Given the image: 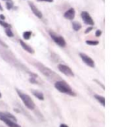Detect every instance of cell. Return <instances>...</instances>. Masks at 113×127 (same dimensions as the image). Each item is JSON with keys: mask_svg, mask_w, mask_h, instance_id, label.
<instances>
[{"mask_svg": "<svg viewBox=\"0 0 113 127\" xmlns=\"http://www.w3.org/2000/svg\"><path fill=\"white\" fill-rule=\"evenodd\" d=\"M72 26H73V29L75 31H78L81 28V25L78 22H74L73 23H72Z\"/></svg>", "mask_w": 113, "mask_h": 127, "instance_id": "cell-14", "label": "cell"}, {"mask_svg": "<svg viewBox=\"0 0 113 127\" xmlns=\"http://www.w3.org/2000/svg\"><path fill=\"white\" fill-rule=\"evenodd\" d=\"M64 16L65 19L69 20H72L74 19L75 17V10L74 8H70L68 10H67L65 12V13L64 14Z\"/></svg>", "mask_w": 113, "mask_h": 127, "instance_id": "cell-9", "label": "cell"}, {"mask_svg": "<svg viewBox=\"0 0 113 127\" xmlns=\"http://www.w3.org/2000/svg\"><path fill=\"white\" fill-rule=\"evenodd\" d=\"M0 25L2 26L3 27H5V28H11V25L9 24L8 22H4V20H2L1 19H0Z\"/></svg>", "mask_w": 113, "mask_h": 127, "instance_id": "cell-18", "label": "cell"}, {"mask_svg": "<svg viewBox=\"0 0 113 127\" xmlns=\"http://www.w3.org/2000/svg\"><path fill=\"white\" fill-rule=\"evenodd\" d=\"M0 10H1V11H3V8L2 7L1 4H0Z\"/></svg>", "mask_w": 113, "mask_h": 127, "instance_id": "cell-27", "label": "cell"}, {"mask_svg": "<svg viewBox=\"0 0 113 127\" xmlns=\"http://www.w3.org/2000/svg\"><path fill=\"white\" fill-rule=\"evenodd\" d=\"M6 9H7V10H11V9L13 7V4H12V2H6Z\"/></svg>", "mask_w": 113, "mask_h": 127, "instance_id": "cell-19", "label": "cell"}, {"mask_svg": "<svg viewBox=\"0 0 113 127\" xmlns=\"http://www.w3.org/2000/svg\"><path fill=\"white\" fill-rule=\"evenodd\" d=\"M2 98V94H1V92H0V98Z\"/></svg>", "mask_w": 113, "mask_h": 127, "instance_id": "cell-29", "label": "cell"}, {"mask_svg": "<svg viewBox=\"0 0 113 127\" xmlns=\"http://www.w3.org/2000/svg\"><path fill=\"white\" fill-rule=\"evenodd\" d=\"M94 98H95L99 103L101 104L102 106H104V107L105 106V97L101 96V95H98L97 94L94 95Z\"/></svg>", "mask_w": 113, "mask_h": 127, "instance_id": "cell-13", "label": "cell"}, {"mask_svg": "<svg viewBox=\"0 0 113 127\" xmlns=\"http://www.w3.org/2000/svg\"><path fill=\"white\" fill-rule=\"evenodd\" d=\"M94 81H96V82H97V83H98V84H99V85H101V86H102V88H103V89H104V90H105V86H104V85H102V84H101V83H100V82H98V81H97V80H94Z\"/></svg>", "mask_w": 113, "mask_h": 127, "instance_id": "cell-24", "label": "cell"}, {"mask_svg": "<svg viewBox=\"0 0 113 127\" xmlns=\"http://www.w3.org/2000/svg\"><path fill=\"white\" fill-rule=\"evenodd\" d=\"M81 16L82 18V20L84 21V22L86 25H89V26H92L94 24V22L93 20V19L92 18V16H90V14L86 12V11H83L81 13Z\"/></svg>", "mask_w": 113, "mask_h": 127, "instance_id": "cell-6", "label": "cell"}, {"mask_svg": "<svg viewBox=\"0 0 113 127\" xmlns=\"http://www.w3.org/2000/svg\"><path fill=\"white\" fill-rule=\"evenodd\" d=\"M16 92L19 95V97L21 98V100L22 101V102L24 103V105L26 106V107L27 108H29L30 110H34L35 108H36V105L34 102L32 100V98H31L27 94H25L22 92V91L19 90V89H16Z\"/></svg>", "mask_w": 113, "mask_h": 127, "instance_id": "cell-3", "label": "cell"}, {"mask_svg": "<svg viewBox=\"0 0 113 127\" xmlns=\"http://www.w3.org/2000/svg\"><path fill=\"white\" fill-rule=\"evenodd\" d=\"M86 43L88 45H91V46H97L99 42L98 40H86Z\"/></svg>", "mask_w": 113, "mask_h": 127, "instance_id": "cell-16", "label": "cell"}, {"mask_svg": "<svg viewBox=\"0 0 113 127\" xmlns=\"http://www.w3.org/2000/svg\"><path fill=\"white\" fill-rule=\"evenodd\" d=\"M58 70H59L61 73L64 74L66 76H69V77H74V76L73 71H72L70 67L67 65L60 64H58Z\"/></svg>", "mask_w": 113, "mask_h": 127, "instance_id": "cell-5", "label": "cell"}, {"mask_svg": "<svg viewBox=\"0 0 113 127\" xmlns=\"http://www.w3.org/2000/svg\"><path fill=\"white\" fill-rule=\"evenodd\" d=\"M40 70L44 75H46L47 78H52V75H53V74H54L52 71L48 69L47 67H43V68L40 67Z\"/></svg>", "mask_w": 113, "mask_h": 127, "instance_id": "cell-11", "label": "cell"}, {"mask_svg": "<svg viewBox=\"0 0 113 127\" xmlns=\"http://www.w3.org/2000/svg\"><path fill=\"white\" fill-rule=\"evenodd\" d=\"M93 29H94V27H93L92 26H89L88 28H87V29H86V30L84 31V33H85V34H87V33H90V32H91V31H92V30Z\"/></svg>", "mask_w": 113, "mask_h": 127, "instance_id": "cell-20", "label": "cell"}, {"mask_svg": "<svg viewBox=\"0 0 113 127\" xmlns=\"http://www.w3.org/2000/svg\"><path fill=\"white\" fill-rule=\"evenodd\" d=\"M0 19H1L2 20H4L6 19V18H5V16L2 15V14H1V15H0Z\"/></svg>", "mask_w": 113, "mask_h": 127, "instance_id": "cell-25", "label": "cell"}, {"mask_svg": "<svg viewBox=\"0 0 113 127\" xmlns=\"http://www.w3.org/2000/svg\"><path fill=\"white\" fill-rule=\"evenodd\" d=\"M20 45L22 46V47L26 51H27L28 53H30V54H33L34 53V51H33V49L30 46H29L28 44H26L23 40H20Z\"/></svg>", "mask_w": 113, "mask_h": 127, "instance_id": "cell-10", "label": "cell"}, {"mask_svg": "<svg viewBox=\"0 0 113 127\" xmlns=\"http://www.w3.org/2000/svg\"><path fill=\"white\" fill-rule=\"evenodd\" d=\"M31 35H32V31H25L23 34H22V37L25 40H30V38L31 37Z\"/></svg>", "mask_w": 113, "mask_h": 127, "instance_id": "cell-15", "label": "cell"}, {"mask_svg": "<svg viewBox=\"0 0 113 127\" xmlns=\"http://www.w3.org/2000/svg\"><path fill=\"white\" fill-rule=\"evenodd\" d=\"M3 1H6V2H12V0H3Z\"/></svg>", "mask_w": 113, "mask_h": 127, "instance_id": "cell-28", "label": "cell"}, {"mask_svg": "<svg viewBox=\"0 0 113 127\" xmlns=\"http://www.w3.org/2000/svg\"><path fill=\"white\" fill-rule=\"evenodd\" d=\"M49 34L51 36V37L52 38V40L58 45V46H60L61 47H64L66 46V40L62 36L58 35L53 31H49Z\"/></svg>", "mask_w": 113, "mask_h": 127, "instance_id": "cell-4", "label": "cell"}, {"mask_svg": "<svg viewBox=\"0 0 113 127\" xmlns=\"http://www.w3.org/2000/svg\"><path fill=\"white\" fill-rule=\"evenodd\" d=\"M0 120L5 122L9 127H21L17 124V119L10 112H0Z\"/></svg>", "mask_w": 113, "mask_h": 127, "instance_id": "cell-1", "label": "cell"}, {"mask_svg": "<svg viewBox=\"0 0 113 127\" xmlns=\"http://www.w3.org/2000/svg\"><path fill=\"white\" fill-rule=\"evenodd\" d=\"M5 33L9 37H12L13 36H14V34H13V33H12V31L11 30V28H6V30H5Z\"/></svg>", "mask_w": 113, "mask_h": 127, "instance_id": "cell-17", "label": "cell"}, {"mask_svg": "<svg viewBox=\"0 0 113 127\" xmlns=\"http://www.w3.org/2000/svg\"><path fill=\"white\" fill-rule=\"evenodd\" d=\"M28 4H29L30 8L31 9V10H32V12H33V14H34L36 16H37V18H39V19H42L43 14H42V12L38 10L37 7L36 6L33 2H29Z\"/></svg>", "mask_w": 113, "mask_h": 127, "instance_id": "cell-8", "label": "cell"}, {"mask_svg": "<svg viewBox=\"0 0 113 127\" xmlns=\"http://www.w3.org/2000/svg\"><path fill=\"white\" fill-rule=\"evenodd\" d=\"M79 56L81 58V60H82L84 62L85 64H87L90 67H94L95 64H94V61H93L92 58L88 57V55H86V54L84 53H79Z\"/></svg>", "mask_w": 113, "mask_h": 127, "instance_id": "cell-7", "label": "cell"}, {"mask_svg": "<svg viewBox=\"0 0 113 127\" xmlns=\"http://www.w3.org/2000/svg\"><path fill=\"white\" fill-rule=\"evenodd\" d=\"M54 87H55V88L57 91H59L61 93L69 95L71 96H76V94L74 93V91L72 90L71 86L64 81L61 80V81H56L55 84H54Z\"/></svg>", "mask_w": 113, "mask_h": 127, "instance_id": "cell-2", "label": "cell"}, {"mask_svg": "<svg viewBox=\"0 0 113 127\" xmlns=\"http://www.w3.org/2000/svg\"><path fill=\"white\" fill-rule=\"evenodd\" d=\"M60 127H68V126L66 125V124H61Z\"/></svg>", "mask_w": 113, "mask_h": 127, "instance_id": "cell-26", "label": "cell"}, {"mask_svg": "<svg viewBox=\"0 0 113 127\" xmlns=\"http://www.w3.org/2000/svg\"><path fill=\"white\" fill-rule=\"evenodd\" d=\"M102 30H98L96 31V33H95V36H96L97 37H100V36L102 35Z\"/></svg>", "mask_w": 113, "mask_h": 127, "instance_id": "cell-21", "label": "cell"}, {"mask_svg": "<svg viewBox=\"0 0 113 127\" xmlns=\"http://www.w3.org/2000/svg\"><path fill=\"white\" fill-rule=\"evenodd\" d=\"M32 93L33 94V95L36 98L39 99V100H41V101L44 100V95L41 92H39V91H37V90H32Z\"/></svg>", "mask_w": 113, "mask_h": 127, "instance_id": "cell-12", "label": "cell"}, {"mask_svg": "<svg viewBox=\"0 0 113 127\" xmlns=\"http://www.w3.org/2000/svg\"><path fill=\"white\" fill-rule=\"evenodd\" d=\"M37 2H53V0H37Z\"/></svg>", "mask_w": 113, "mask_h": 127, "instance_id": "cell-22", "label": "cell"}, {"mask_svg": "<svg viewBox=\"0 0 113 127\" xmlns=\"http://www.w3.org/2000/svg\"><path fill=\"white\" fill-rule=\"evenodd\" d=\"M0 44H1L2 45V46H3V47H8V46H7V45L5 43H4L3 41H2V40H0Z\"/></svg>", "mask_w": 113, "mask_h": 127, "instance_id": "cell-23", "label": "cell"}]
</instances>
